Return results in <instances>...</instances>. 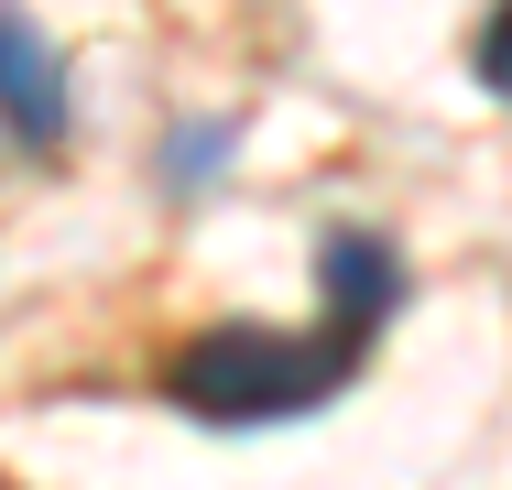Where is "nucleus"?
<instances>
[{"label": "nucleus", "instance_id": "obj_4", "mask_svg": "<svg viewBox=\"0 0 512 490\" xmlns=\"http://www.w3.org/2000/svg\"><path fill=\"white\" fill-rule=\"evenodd\" d=\"M469 66H480V88H491V98H512V0H491V22H480Z\"/></svg>", "mask_w": 512, "mask_h": 490}, {"label": "nucleus", "instance_id": "obj_1", "mask_svg": "<svg viewBox=\"0 0 512 490\" xmlns=\"http://www.w3.org/2000/svg\"><path fill=\"white\" fill-rule=\"evenodd\" d=\"M349 371H360V338L349 327H262V316H229V327H197L164 360V392L197 425H295Z\"/></svg>", "mask_w": 512, "mask_h": 490}, {"label": "nucleus", "instance_id": "obj_3", "mask_svg": "<svg viewBox=\"0 0 512 490\" xmlns=\"http://www.w3.org/2000/svg\"><path fill=\"white\" fill-rule=\"evenodd\" d=\"M316 294H327V327H349L360 349L382 338V316L404 305V262L382 229H327L316 240Z\"/></svg>", "mask_w": 512, "mask_h": 490}, {"label": "nucleus", "instance_id": "obj_5", "mask_svg": "<svg viewBox=\"0 0 512 490\" xmlns=\"http://www.w3.org/2000/svg\"><path fill=\"white\" fill-rule=\"evenodd\" d=\"M218 142H229V131H186V153H175V186H197L207 164H218Z\"/></svg>", "mask_w": 512, "mask_h": 490}, {"label": "nucleus", "instance_id": "obj_2", "mask_svg": "<svg viewBox=\"0 0 512 490\" xmlns=\"http://www.w3.org/2000/svg\"><path fill=\"white\" fill-rule=\"evenodd\" d=\"M66 120H77V109H66V55H55V44L0 0V131L33 142V153H55Z\"/></svg>", "mask_w": 512, "mask_h": 490}]
</instances>
